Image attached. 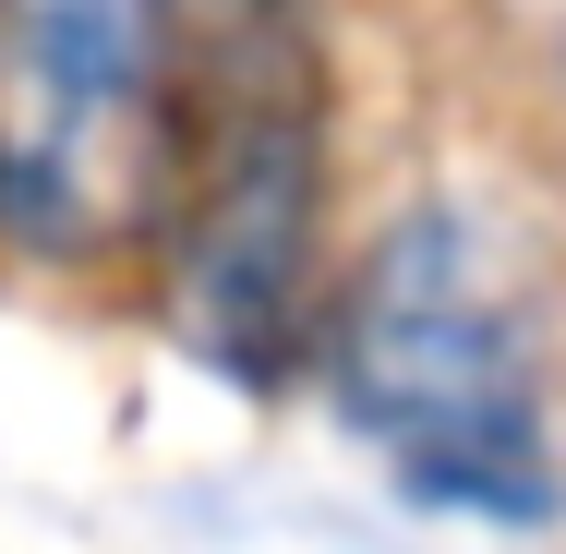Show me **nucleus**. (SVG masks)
I'll list each match as a JSON object with an SVG mask.
<instances>
[{"instance_id": "obj_1", "label": "nucleus", "mask_w": 566, "mask_h": 554, "mask_svg": "<svg viewBox=\"0 0 566 554\" xmlns=\"http://www.w3.org/2000/svg\"><path fill=\"white\" fill-rule=\"evenodd\" d=\"M157 302L218 386H277L326 326V0H157L145 85Z\"/></svg>"}, {"instance_id": "obj_3", "label": "nucleus", "mask_w": 566, "mask_h": 554, "mask_svg": "<svg viewBox=\"0 0 566 554\" xmlns=\"http://www.w3.org/2000/svg\"><path fill=\"white\" fill-rule=\"evenodd\" d=\"M157 0H0V241L97 253L145 194Z\"/></svg>"}, {"instance_id": "obj_2", "label": "nucleus", "mask_w": 566, "mask_h": 554, "mask_svg": "<svg viewBox=\"0 0 566 554\" xmlns=\"http://www.w3.org/2000/svg\"><path fill=\"white\" fill-rule=\"evenodd\" d=\"M326 386L410 506L494 519V531H543L566 506L531 314L506 302L482 229L458 206H410L374 229V253L326 302Z\"/></svg>"}]
</instances>
